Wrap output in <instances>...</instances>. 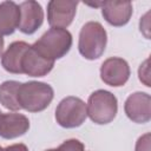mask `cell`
<instances>
[{
    "instance_id": "1",
    "label": "cell",
    "mask_w": 151,
    "mask_h": 151,
    "mask_svg": "<svg viewBox=\"0 0 151 151\" xmlns=\"http://www.w3.org/2000/svg\"><path fill=\"white\" fill-rule=\"evenodd\" d=\"M72 46V34L65 28H50L32 47L44 58L55 61L67 54Z\"/></svg>"
},
{
    "instance_id": "2",
    "label": "cell",
    "mask_w": 151,
    "mask_h": 151,
    "mask_svg": "<svg viewBox=\"0 0 151 151\" xmlns=\"http://www.w3.org/2000/svg\"><path fill=\"white\" fill-rule=\"evenodd\" d=\"M53 96L51 85L42 81H27L19 87L18 103L20 109L28 112H40L51 104Z\"/></svg>"
},
{
    "instance_id": "3",
    "label": "cell",
    "mask_w": 151,
    "mask_h": 151,
    "mask_svg": "<svg viewBox=\"0 0 151 151\" xmlns=\"http://www.w3.org/2000/svg\"><path fill=\"white\" fill-rule=\"evenodd\" d=\"M107 42V34L101 24L97 21L86 22L79 33L78 50L79 53L88 60L101 57Z\"/></svg>"
},
{
    "instance_id": "4",
    "label": "cell",
    "mask_w": 151,
    "mask_h": 151,
    "mask_svg": "<svg viewBox=\"0 0 151 151\" xmlns=\"http://www.w3.org/2000/svg\"><path fill=\"white\" fill-rule=\"evenodd\" d=\"M87 116L99 125L111 123L118 111V101L113 93L106 90H97L90 94L86 104Z\"/></svg>"
},
{
    "instance_id": "5",
    "label": "cell",
    "mask_w": 151,
    "mask_h": 151,
    "mask_svg": "<svg viewBox=\"0 0 151 151\" xmlns=\"http://www.w3.org/2000/svg\"><path fill=\"white\" fill-rule=\"evenodd\" d=\"M87 117L86 104L78 97L64 98L55 109L57 123L66 129H73L80 126Z\"/></svg>"
},
{
    "instance_id": "6",
    "label": "cell",
    "mask_w": 151,
    "mask_h": 151,
    "mask_svg": "<svg viewBox=\"0 0 151 151\" xmlns=\"http://www.w3.org/2000/svg\"><path fill=\"white\" fill-rule=\"evenodd\" d=\"M78 1L52 0L47 4V21L51 28H65L71 25L77 12Z\"/></svg>"
},
{
    "instance_id": "7",
    "label": "cell",
    "mask_w": 151,
    "mask_h": 151,
    "mask_svg": "<svg viewBox=\"0 0 151 151\" xmlns=\"http://www.w3.org/2000/svg\"><path fill=\"white\" fill-rule=\"evenodd\" d=\"M100 78L110 86H123L130 78V66L127 61L122 58H109L101 64Z\"/></svg>"
},
{
    "instance_id": "8",
    "label": "cell",
    "mask_w": 151,
    "mask_h": 151,
    "mask_svg": "<svg viewBox=\"0 0 151 151\" xmlns=\"http://www.w3.org/2000/svg\"><path fill=\"white\" fill-rule=\"evenodd\" d=\"M127 118L134 123L144 124L151 119V97L145 92L131 93L124 104Z\"/></svg>"
},
{
    "instance_id": "9",
    "label": "cell",
    "mask_w": 151,
    "mask_h": 151,
    "mask_svg": "<svg viewBox=\"0 0 151 151\" xmlns=\"http://www.w3.org/2000/svg\"><path fill=\"white\" fill-rule=\"evenodd\" d=\"M20 17L18 28L25 34H33L44 21V11L37 1L28 0L19 5Z\"/></svg>"
},
{
    "instance_id": "10",
    "label": "cell",
    "mask_w": 151,
    "mask_h": 151,
    "mask_svg": "<svg viewBox=\"0 0 151 151\" xmlns=\"http://www.w3.org/2000/svg\"><path fill=\"white\" fill-rule=\"evenodd\" d=\"M53 66H54V61L44 58L32 47V45L25 52L21 61L22 73L29 77H44L51 72Z\"/></svg>"
},
{
    "instance_id": "11",
    "label": "cell",
    "mask_w": 151,
    "mask_h": 151,
    "mask_svg": "<svg viewBox=\"0 0 151 151\" xmlns=\"http://www.w3.org/2000/svg\"><path fill=\"white\" fill-rule=\"evenodd\" d=\"M101 14L110 25L124 26L132 15V4L130 1H103Z\"/></svg>"
},
{
    "instance_id": "12",
    "label": "cell",
    "mask_w": 151,
    "mask_h": 151,
    "mask_svg": "<svg viewBox=\"0 0 151 151\" xmlns=\"http://www.w3.org/2000/svg\"><path fill=\"white\" fill-rule=\"evenodd\" d=\"M29 129V120L21 113H2L0 116V137L14 139L25 134Z\"/></svg>"
},
{
    "instance_id": "13",
    "label": "cell",
    "mask_w": 151,
    "mask_h": 151,
    "mask_svg": "<svg viewBox=\"0 0 151 151\" xmlns=\"http://www.w3.org/2000/svg\"><path fill=\"white\" fill-rule=\"evenodd\" d=\"M31 45L25 41H14L12 42L7 50L1 55V65L2 67L14 74H21V61L25 52L28 50Z\"/></svg>"
},
{
    "instance_id": "14",
    "label": "cell",
    "mask_w": 151,
    "mask_h": 151,
    "mask_svg": "<svg viewBox=\"0 0 151 151\" xmlns=\"http://www.w3.org/2000/svg\"><path fill=\"white\" fill-rule=\"evenodd\" d=\"M19 5L13 1H4L0 4V35L12 34L19 25Z\"/></svg>"
},
{
    "instance_id": "15",
    "label": "cell",
    "mask_w": 151,
    "mask_h": 151,
    "mask_svg": "<svg viewBox=\"0 0 151 151\" xmlns=\"http://www.w3.org/2000/svg\"><path fill=\"white\" fill-rule=\"evenodd\" d=\"M21 83L17 80H7L0 85V104L11 111L20 110L18 103V91Z\"/></svg>"
},
{
    "instance_id": "16",
    "label": "cell",
    "mask_w": 151,
    "mask_h": 151,
    "mask_svg": "<svg viewBox=\"0 0 151 151\" xmlns=\"http://www.w3.org/2000/svg\"><path fill=\"white\" fill-rule=\"evenodd\" d=\"M45 151H84V144L78 139H67L55 149H48Z\"/></svg>"
},
{
    "instance_id": "17",
    "label": "cell",
    "mask_w": 151,
    "mask_h": 151,
    "mask_svg": "<svg viewBox=\"0 0 151 151\" xmlns=\"http://www.w3.org/2000/svg\"><path fill=\"white\" fill-rule=\"evenodd\" d=\"M138 74H139V79L140 81H143L145 84V86H150V72H149V59H146L139 67V71H138Z\"/></svg>"
},
{
    "instance_id": "18",
    "label": "cell",
    "mask_w": 151,
    "mask_h": 151,
    "mask_svg": "<svg viewBox=\"0 0 151 151\" xmlns=\"http://www.w3.org/2000/svg\"><path fill=\"white\" fill-rule=\"evenodd\" d=\"M136 151H150V133L139 137L136 144Z\"/></svg>"
},
{
    "instance_id": "19",
    "label": "cell",
    "mask_w": 151,
    "mask_h": 151,
    "mask_svg": "<svg viewBox=\"0 0 151 151\" xmlns=\"http://www.w3.org/2000/svg\"><path fill=\"white\" fill-rule=\"evenodd\" d=\"M2 151H28V149L25 144L18 143V144H13V145H9V146L2 149Z\"/></svg>"
},
{
    "instance_id": "20",
    "label": "cell",
    "mask_w": 151,
    "mask_h": 151,
    "mask_svg": "<svg viewBox=\"0 0 151 151\" xmlns=\"http://www.w3.org/2000/svg\"><path fill=\"white\" fill-rule=\"evenodd\" d=\"M2 51H4V38L0 35V57L2 55Z\"/></svg>"
},
{
    "instance_id": "21",
    "label": "cell",
    "mask_w": 151,
    "mask_h": 151,
    "mask_svg": "<svg viewBox=\"0 0 151 151\" xmlns=\"http://www.w3.org/2000/svg\"><path fill=\"white\" fill-rule=\"evenodd\" d=\"M0 151H2V147H1V146H0Z\"/></svg>"
},
{
    "instance_id": "22",
    "label": "cell",
    "mask_w": 151,
    "mask_h": 151,
    "mask_svg": "<svg viewBox=\"0 0 151 151\" xmlns=\"http://www.w3.org/2000/svg\"><path fill=\"white\" fill-rule=\"evenodd\" d=\"M1 114H2V112H1V111H0V116H1Z\"/></svg>"
}]
</instances>
